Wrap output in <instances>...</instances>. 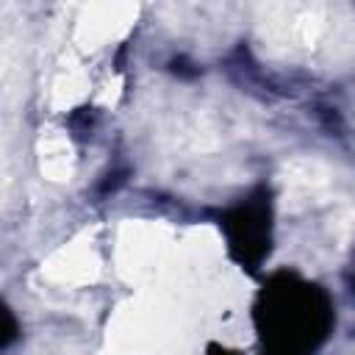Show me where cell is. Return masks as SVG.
I'll return each mask as SVG.
<instances>
[{"label":"cell","instance_id":"6da1fadb","mask_svg":"<svg viewBox=\"0 0 355 355\" xmlns=\"http://www.w3.org/2000/svg\"><path fill=\"white\" fill-rule=\"evenodd\" d=\"M233 222H236V230L230 233L233 241L241 244L247 252L252 247H258V252H263V247L258 244V241H263L266 227H269V225H263L266 222L263 219V205H244V208H239Z\"/></svg>","mask_w":355,"mask_h":355}]
</instances>
